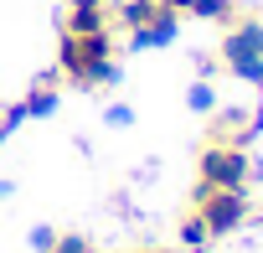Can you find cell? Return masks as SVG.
Instances as JSON below:
<instances>
[{
    "label": "cell",
    "instance_id": "1",
    "mask_svg": "<svg viewBox=\"0 0 263 253\" xmlns=\"http://www.w3.org/2000/svg\"><path fill=\"white\" fill-rule=\"evenodd\" d=\"M57 73H62L67 83H78V88H103V83H114V31H93V37L62 31Z\"/></svg>",
    "mask_w": 263,
    "mask_h": 253
},
{
    "label": "cell",
    "instance_id": "2",
    "mask_svg": "<svg viewBox=\"0 0 263 253\" xmlns=\"http://www.w3.org/2000/svg\"><path fill=\"white\" fill-rule=\"evenodd\" d=\"M248 186H253V155H248V145L206 140V150L196 160V191H248Z\"/></svg>",
    "mask_w": 263,
    "mask_h": 253
},
{
    "label": "cell",
    "instance_id": "3",
    "mask_svg": "<svg viewBox=\"0 0 263 253\" xmlns=\"http://www.w3.org/2000/svg\"><path fill=\"white\" fill-rule=\"evenodd\" d=\"M222 62L242 83H263V21L258 16H232L222 37Z\"/></svg>",
    "mask_w": 263,
    "mask_h": 253
},
{
    "label": "cell",
    "instance_id": "4",
    "mask_svg": "<svg viewBox=\"0 0 263 253\" xmlns=\"http://www.w3.org/2000/svg\"><path fill=\"white\" fill-rule=\"evenodd\" d=\"M191 212L206 222L212 238H227V232H237L253 217V202H248V191H196V207Z\"/></svg>",
    "mask_w": 263,
    "mask_h": 253
},
{
    "label": "cell",
    "instance_id": "5",
    "mask_svg": "<svg viewBox=\"0 0 263 253\" xmlns=\"http://www.w3.org/2000/svg\"><path fill=\"white\" fill-rule=\"evenodd\" d=\"M62 31H78V37L114 31V0H67V11H62Z\"/></svg>",
    "mask_w": 263,
    "mask_h": 253
},
{
    "label": "cell",
    "instance_id": "6",
    "mask_svg": "<svg viewBox=\"0 0 263 253\" xmlns=\"http://www.w3.org/2000/svg\"><path fill=\"white\" fill-rule=\"evenodd\" d=\"M57 83H62V73H47V78H36V88L26 93V103H21V114H52L57 109Z\"/></svg>",
    "mask_w": 263,
    "mask_h": 253
},
{
    "label": "cell",
    "instance_id": "7",
    "mask_svg": "<svg viewBox=\"0 0 263 253\" xmlns=\"http://www.w3.org/2000/svg\"><path fill=\"white\" fill-rule=\"evenodd\" d=\"M181 243H186V253H201V248H212V232H206V222H201L196 212L181 222Z\"/></svg>",
    "mask_w": 263,
    "mask_h": 253
},
{
    "label": "cell",
    "instance_id": "8",
    "mask_svg": "<svg viewBox=\"0 0 263 253\" xmlns=\"http://www.w3.org/2000/svg\"><path fill=\"white\" fill-rule=\"evenodd\" d=\"M52 253H98V248H93L88 238H78V232H67V238H57V243H52Z\"/></svg>",
    "mask_w": 263,
    "mask_h": 253
},
{
    "label": "cell",
    "instance_id": "9",
    "mask_svg": "<svg viewBox=\"0 0 263 253\" xmlns=\"http://www.w3.org/2000/svg\"><path fill=\"white\" fill-rule=\"evenodd\" d=\"M212 103H217V98H212V88H206V83H196V88H191V109H201V114H206Z\"/></svg>",
    "mask_w": 263,
    "mask_h": 253
},
{
    "label": "cell",
    "instance_id": "10",
    "mask_svg": "<svg viewBox=\"0 0 263 253\" xmlns=\"http://www.w3.org/2000/svg\"><path fill=\"white\" fill-rule=\"evenodd\" d=\"M31 243H36L42 253H52V243H57V232H52V227H36V232H31Z\"/></svg>",
    "mask_w": 263,
    "mask_h": 253
},
{
    "label": "cell",
    "instance_id": "11",
    "mask_svg": "<svg viewBox=\"0 0 263 253\" xmlns=\"http://www.w3.org/2000/svg\"><path fill=\"white\" fill-rule=\"evenodd\" d=\"M145 253H176V248H145Z\"/></svg>",
    "mask_w": 263,
    "mask_h": 253
}]
</instances>
